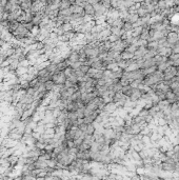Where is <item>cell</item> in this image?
I'll return each mask as SVG.
<instances>
[{
	"label": "cell",
	"mask_w": 179,
	"mask_h": 180,
	"mask_svg": "<svg viewBox=\"0 0 179 180\" xmlns=\"http://www.w3.org/2000/svg\"><path fill=\"white\" fill-rule=\"evenodd\" d=\"M51 80L56 85H63L65 83V81H67V78L64 76L63 72H59V73L52 74Z\"/></svg>",
	"instance_id": "6da1fadb"
},
{
	"label": "cell",
	"mask_w": 179,
	"mask_h": 180,
	"mask_svg": "<svg viewBox=\"0 0 179 180\" xmlns=\"http://www.w3.org/2000/svg\"><path fill=\"white\" fill-rule=\"evenodd\" d=\"M177 70H178V67H170L169 69H166V70L163 72V81H166V82L171 81L174 77H176Z\"/></svg>",
	"instance_id": "7a4b0ae2"
},
{
	"label": "cell",
	"mask_w": 179,
	"mask_h": 180,
	"mask_svg": "<svg viewBox=\"0 0 179 180\" xmlns=\"http://www.w3.org/2000/svg\"><path fill=\"white\" fill-rule=\"evenodd\" d=\"M168 43L171 45V49L173 47V45H175L177 42H178V35L175 32H170L169 35L166 37Z\"/></svg>",
	"instance_id": "3957f363"
},
{
	"label": "cell",
	"mask_w": 179,
	"mask_h": 180,
	"mask_svg": "<svg viewBox=\"0 0 179 180\" xmlns=\"http://www.w3.org/2000/svg\"><path fill=\"white\" fill-rule=\"evenodd\" d=\"M118 110V107H117V104L114 103V102H111V103H106L103 107V112H106L111 115L112 113H115L116 111Z\"/></svg>",
	"instance_id": "277c9868"
},
{
	"label": "cell",
	"mask_w": 179,
	"mask_h": 180,
	"mask_svg": "<svg viewBox=\"0 0 179 180\" xmlns=\"http://www.w3.org/2000/svg\"><path fill=\"white\" fill-rule=\"evenodd\" d=\"M171 54H172V49H170V47H161V49L157 50V55H159V56L161 57L169 58Z\"/></svg>",
	"instance_id": "5b68a950"
},
{
	"label": "cell",
	"mask_w": 179,
	"mask_h": 180,
	"mask_svg": "<svg viewBox=\"0 0 179 180\" xmlns=\"http://www.w3.org/2000/svg\"><path fill=\"white\" fill-rule=\"evenodd\" d=\"M156 67V63H155V60H154V58L144 60V61L142 62L141 70H143V69H149V67Z\"/></svg>",
	"instance_id": "8992f818"
},
{
	"label": "cell",
	"mask_w": 179,
	"mask_h": 180,
	"mask_svg": "<svg viewBox=\"0 0 179 180\" xmlns=\"http://www.w3.org/2000/svg\"><path fill=\"white\" fill-rule=\"evenodd\" d=\"M170 67H172V62L171 61H166V62H163V63L161 64H159L158 67H157V71H159V72H164V71L166 70V69H169Z\"/></svg>",
	"instance_id": "52a82bcc"
},
{
	"label": "cell",
	"mask_w": 179,
	"mask_h": 180,
	"mask_svg": "<svg viewBox=\"0 0 179 180\" xmlns=\"http://www.w3.org/2000/svg\"><path fill=\"white\" fill-rule=\"evenodd\" d=\"M85 15H90V16H95V10H94V7L91 5V4L87 3V5L85 7Z\"/></svg>",
	"instance_id": "ba28073f"
},
{
	"label": "cell",
	"mask_w": 179,
	"mask_h": 180,
	"mask_svg": "<svg viewBox=\"0 0 179 180\" xmlns=\"http://www.w3.org/2000/svg\"><path fill=\"white\" fill-rule=\"evenodd\" d=\"M149 50V49H148ZM155 56H157V51L156 50H149L148 53L145 54L144 57H143V60H148V59H152Z\"/></svg>",
	"instance_id": "9c48e42d"
},
{
	"label": "cell",
	"mask_w": 179,
	"mask_h": 180,
	"mask_svg": "<svg viewBox=\"0 0 179 180\" xmlns=\"http://www.w3.org/2000/svg\"><path fill=\"white\" fill-rule=\"evenodd\" d=\"M132 91L133 89L131 87V85H126V87H123L121 90V93L124 95V96H126L128 98H130L131 97V95H132Z\"/></svg>",
	"instance_id": "30bf717a"
},
{
	"label": "cell",
	"mask_w": 179,
	"mask_h": 180,
	"mask_svg": "<svg viewBox=\"0 0 179 180\" xmlns=\"http://www.w3.org/2000/svg\"><path fill=\"white\" fill-rule=\"evenodd\" d=\"M156 71H157V67H149V69H143V70H141V72L144 76H149V75H152L153 73H155Z\"/></svg>",
	"instance_id": "8fae6325"
},
{
	"label": "cell",
	"mask_w": 179,
	"mask_h": 180,
	"mask_svg": "<svg viewBox=\"0 0 179 180\" xmlns=\"http://www.w3.org/2000/svg\"><path fill=\"white\" fill-rule=\"evenodd\" d=\"M72 4H73V2H70V1H62V2H60V5H59V11L69 10L72 7Z\"/></svg>",
	"instance_id": "7c38bea8"
},
{
	"label": "cell",
	"mask_w": 179,
	"mask_h": 180,
	"mask_svg": "<svg viewBox=\"0 0 179 180\" xmlns=\"http://www.w3.org/2000/svg\"><path fill=\"white\" fill-rule=\"evenodd\" d=\"M106 70L111 71V72H117V71H119L120 69H119L118 63H117V62H112V63H110V64L106 65Z\"/></svg>",
	"instance_id": "4fadbf2b"
},
{
	"label": "cell",
	"mask_w": 179,
	"mask_h": 180,
	"mask_svg": "<svg viewBox=\"0 0 179 180\" xmlns=\"http://www.w3.org/2000/svg\"><path fill=\"white\" fill-rule=\"evenodd\" d=\"M120 56H121L122 60H131V59H133V58H134V54L128 53V52H125V51H123V52L120 54Z\"/></svg>",
	"instance_id": "5bb4252c"
},
{
	"label": "cell",
	"mask_w": 179,
	"mask_h": 180,
	"mask_svg": "<svg viewBox=\"0 0 179 180\" xmlns=\"http://www.w3.org/2000/svg\"><path fill=\"white\" fill-rule=\"evenodd\" d=\"M44 87H45V91H52L54 90L55 87V83L52 81V80H49V81H47L45 83H44Z\"/></svg>",
	"instance_id": "9a60e30c"
},
{
	"label": "cell",
	"mask_w": 179,
	"mask_h": 180,
	"mask_svg": "<svg viewBox=\"0 0 179 180\" xmlns=\"http://www.w3.org/2000/svg\"><path fill=\"white\" fill-rule=\"evenodd\" d=\"M95 133V127L93 124H88V127H87V131H85V134L87 135H91V136H93Z\"/></svg>",
	"instance_id": "2e32d148"
},
{
	"label": "cell",
	"mask_w": 179,
	"mask_h": 180,
	"mask_svg": "<svg viewBox=\"0 0 179 180\" xmlns=\"http://www.w3.org/2000/svg\"><path fill=\"white\" fill-rule=\"evenodd\" d=\"M73 73H74V70H73L71 67H68L67 69H65V70L63 71V74H64V76H65V78H67V79H68L69 77L71 76Z\"/></svg>",
	"instance_id": "e0dca14e"
},
{
	"label": "cell",
	"mask_w": 179,
	"mask_h": 180,
	"mask_svg": "<svg viewBox=\"0 0 179 180\" xmlns=\"http://www.w3.org/2000/svg\"><path fill=\"white\" fill-rule=\"evenodd\" d=\"M122 29H123L125 32H131V31H133V24L130 23V22H124Z\"/></svg>",
	"instance_id": "ac0fdd59"
},
{
	"label": "cell",
	"mask_w": 179,
	"mask_h": 180,
	"mask_svg": "<svg viewBox=\"0 0 179 180\" xmlns=\"http://www.w3.org/2000/svg\"><path fill=\"white\" fill-rule=\"evenodd\" d=\"M137 49H138V47H136V45H134V44H131V45H130V47H126V49H125V52H128V53H132V54H134L136 52V51H137Z\"/></svg>",
	"instance_id": "d6986e66"
},
{
	"label": "cell",
	"mask_w": 179,
	"mask_h": 180,
	"mask_svg": "<svg viewBox=\"0 0 179 180\" xmlns=\"http://www.w3.org/2000/svg\"><path fill=\"white\" fill-rule=\"evenodd\" d=\"M31 114H32V110H27L25 112H23L22 116H21V119L24 120V119H27V118H29V117L31 116Z\"/></svg>",
	"instance_id": "ffe728a7"
},
{
	"label": "cell",
	"mask_w": 179,
	"mask_h": 180,
	"mask_svg": "<svg viewBox=\"0 0 179 180\" xmlns=\"http://www.w3.org/2000/svg\"><path fill=\"white\" fill-rule=\"evenodd\" d=\"M90 65H87V64H83V65H82V67H80V69H79V70L81 71V72H82V73H85V74H88V72H89V70H90Z\"/></svg>",
	"instance_id": "44dd1931"
},
{
	"label": "cell",
	"mask_w": 179,
	"mask_h": 180,
	"mask_svg": "<svg viewBox=\"0 0 179 180\" xmlns=\"http://www.w3.org/2000/svg\"><path fill=\"white\" fill-rule=\"evenodd\" d=\"M172 53L173 54H178V55H179V45H178V44H175V45H173V47H172Z\"/></svg>",
	"instance_id": "7402d4cb"
},
{
	"label": "cell",
	"mask_w": 179,
	"mask_h": 180,
	"mask_svg": "<svg viewBox=\"0 0 179 180\" xmlns=\"http://www.w3.org/2000/svg\"><path fill=\"white\" fill-rule=\"evenodd\" d=\"M176 77H178V78H179V67H178V70H177V74H176Z\"/></svg>",
	"instance_id": "603a6c76"
},
{
	"label": "cell",
	"mask_w": 179,
	"mask_h": 180,
	"mask_svg": "<svg viewBox=\"0 0 179 180\" xmlns=\"http://www.w3.org/2000/svg\"><path fill=\"white\" fill-rule=\"evenodd\" d=\"M176 104H177V107H178V109H179V101H177V102H176Z\"/></svg>",
	"instance_id": "cb8c5ba5"
}]
</instances>
